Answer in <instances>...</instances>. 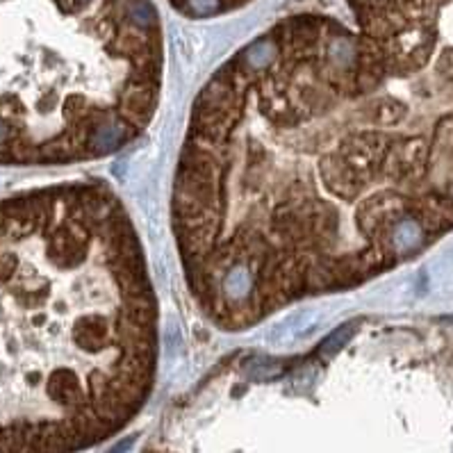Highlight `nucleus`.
<instances>
[{"label": "nucleus", "instance_id": "obj_2", "mask_svg": "<svg viewBox=\"0 0 453 453\" xmlns=\"http://www.w3.org/2000/svg\"><path fill=\"white\" fill-rule=\"evenodd\" d=\"M171 3L191 16H214L235 10V7L244 5L246 0H171Z\"/></svg>", "mask_w": 453, "mask_h": 453}, {"label": "nucleus", "instance_id": "obj_1", "mask_svg": "<svg viewBox=\"0 0 453 453\" xmlns=\"http://www.w3.org/2000/svg\"><path fill=\"white\" fill-rule=\"evenodd\" d=\"M158 369L139 232L103 182L0 198V453H68L121 429Z\"/></svg>", "mask_w": 453, "mask_h": 453}]
</instances>
